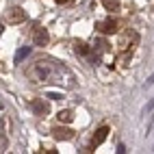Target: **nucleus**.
<instances>
[{
  "mask_svg": "<svg viewBox=\"0 0 154 154\" xmlns=\"http://www.w3.org/2000/svg\"><path fill=\"white\" fill-rule=\"evenodd\" d=\"M148 85H154V74H152V76H148V80H146V87H148Z\"/></svg>",
  "mask_w": 154,
  "mask_h": 154,
  "instance_id": "14",
  "label": "nucleus"
},
{
  "mask_svg": "<svg viewBox=\"0 0 154 154\" xmlns=\"http://www.w3.org/2000/svg\"><path fill=\"white\" fill-rule=\"evenodd\" d=\"M33 109L39 113V115H44V113H48V104H44V102L42 100H35L33 102Z\"/></svg>",
  "mask_w": 154,
  "mask_h": 154,
  "instance_id": "7",
  "label": "nucleus"
},
{
  "mask_svg": "<svg viewBox=\"0 0 154 154\" xmlns=\"http://www.w3.org/2000/svg\"><path fill=\"white\" fill-rule=\"evenodd\" d=\"M57 117H59V122H72V119H74L72 111H59V113H57Z\"/></svg>",
  "mask_w": 154,
  "mask_h": 154,
  "instance_id": "8",
  "label": "nucleus"
},
{
  "mask_svg": "<svg viewBox=\"0 0 154 154\" xmlns=\"http://www.w3.org/2000/svg\"><path fill=\"white\" fill-rule=\"evenodd\" d=\"M0 33H2V28H0Z\"/></svg>",
  "mask_w": 154,
  "mask_h": 154,
  "instance_id": "16",
  "label": "nucleus"
},
{
  "mask_svg": "<svg viewBox=\"0 0 154 154\" xmlns=\"http://www.w3.org/2000/svg\"><path fill=\"white\" fill-rule=\"evenodd\" d=\"M150 111H154V98H152V100L148 102V104H146V106H143V115H148V113H150Z\"/></svg>",
  "mask_w": 154,
  "mask_h": 154,
  "instance_id": "12",
  "label": "nucleus"
},
{
  "mask_svg": "<svg viewBox=\"0 0 154 154\" xmlns=\"http://www.w3.org/2000/svg\"><path fill=\"white\" fill-rule=\"evenodd\" d=\"M98 30L100 33H104V35H111V33H115L117 30V24H115V20H104V22H100L98 24Z\"/></svg>",
  "mask_w": 154,
  "mask_h": 154,
  "instance_id": "2",
  "label": "nucleus"
},
{
  "mask_svg": "<svg viewBox=\"0 0 154 154\" xmlns=\"http://www.w3.org/2000/svg\"><path fill=\"white\" fill-rule=\"evenodd\" d=\"M7 20H9V24H20V22L26 20V11H22L20 7H15V9H11V11L7 13Z\"/></svg>",
  "mask_w": 154,
  "mask_h": 154,
  "instance_id": "1",
  "label": "nucleus"
},
{
  "mask_svg": "<svg viewBox=\"0 0 154 154\" xmlns=\"http://www.w3.org/2000/svg\"><path fill=\"white\" fill-rule=\"evenodd\" d=\"M46 44H48V33L44 28H39L35 33V46H46Z\"/></svg>",
  "mask_w": 154,
  "mask_h": 154,
  "instance_id": "5",
  "label": "nucleus"
},
{
  "mask_svg": "<svg viewBox=\"0 0 154 154\" xmlns=\"http://www.w3.org/2000/svg\"><path fill=\"white\" fill-rule=\"evenodd\" d=\"M52 135H54V139H63V141H69L72 137H74V132H72L69 128L57 126V128H52Z\"/></svg>",
  "mask_w": 154,
  "mask_h": 154,
  "instance_id": "4",
  "label": "nucleus"
},
{
  "mask_svg": "<svg viewBox=\"0 0 154 154\" xmlns=\"http://www.w3.org/2000/svg\"><path fill=\"white\" fill-rule=\"evenodd\" d=\"M30 54V46H24V48H20L17 50V54H15V63H22V61Z\"/></svg>",
  "mask_w": 154,
  "mask_h": 154,
  "instance_id": "6",
  "label": "nucleus"
},
{
  "mask_svg": "<svg viewBox=\"0 0 154 154\" xmlns=\"http://www.w3.org/2000/svg\"><path fill=\"white\" fill-rule=\"evenodd\" d=\"M57 2H67V0H57Z\"/></svg>",
  "mask_w": 154,
  "mask_h": 154,
  "instance_id": "15",
  "label": "nucleus"
},
{
  "mask_svg": "<svg viewBox=\"0 0 154 154\" xmlns=\"http://www.w3.org/2000/svg\"><path fill=\"white\" fill-rule=\"evenodd\" d=\"M117 152H119V154L126 152V146H124V143H119V146H117Z\"/></svg>",
  "mask_w": 154,
  "mask_h": 154,
  "instance_id": "13",
  "label": "nucleus"
},
{
  "mask_svg": "<svg viewBox=\"0 0 154 154\" xmlns=\"http://www.w3.org/2000/svg\"><path fill=\"white\" fill-rule=\"evenodd\" d=\"M106 137H109V126H102V128H98V130H96V135H94V139H91V148L100 146V143L104 141Z\"/></svg>",
  "mask_w": 154,
  "mask_h": 154,
  "instance_id": "3",
  "label": "nucleus"
},
{
  "mask_svg": "<svg viewBox=\"0 0 154 154\" xmlns=\"http://www.w3.org/2000/svg\"><path fill=\"white\" fill-rule=\"evenodd\" d=\"M104 7L109 11H117L119 9V0H104Z\"/></svg>",
  "mask_w": 154,
  "mask_h": 154,
  "instance_id": "9",
  "label": "nucleus"
},
{
  "mask_svg": "<svg viewBox=\"0 0 154 154\" xmlns=\"http://www.w3.org/2000/svg\"><path fill=\"white\" fill-rule=\"evenodd\" d=\"M74 50H76V52L78 54H89V48L83 44V42H76V46H74Z\"/></svg>",
  "mask_w": 154,
  "mask_h": 154,
  "instance_id": "10",
  "label": "nucleus"
},
{
  "mask_svg": "<svg viewBox=\"0 0 154 154\" xmlns=\"http://www.w3.org/2000/svg\"><path fill=\"white\" fill-rule=\"evenodd\" d=\"M46 98H50V100H63V94H59V91H48Z\"/></svg>",
  "mask_w": 154,
  "mask_h": 154,
  "instance_id": "11",
  "label": "nucleus"
}]
</instances>
